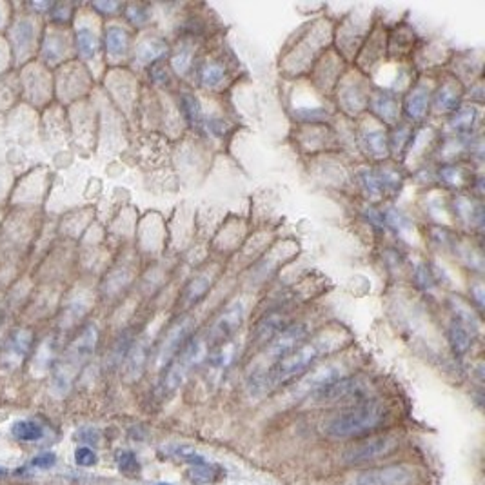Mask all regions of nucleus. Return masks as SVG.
I'll return each instance as SVG.
<instances>
[{
    "instance_id": "25",
    "label": "nucleus",
    "mask_w": 485,
    "mask_h": 485,
    "mask_svg": "<svg viewBox=\"0 0 485 485\" xmlns=\"http://www.w3.org/2000/svg\"><path fill=\"white\" fill-rule=\"evenodd\" d=\"M55 464H57L55 452H42V454L35 457L33 462H31V465L37 469H51Z\"/></svg>"
},
{
    "instance_id": "28",
    "label": "nucleus",
    "mask_w": 485,
    "mask_h": 485,
    "mask_svg": "<svg viewBox=\"0 0 485 485\" xmlns=\"http://www.w3.org/2000/svg\"><path fill=\"white\" fill-rule=\"evenodd\" d=\"M97 9H102V11H113V9H116L119 6L116 4H95Z\"/></svg>"
},
{
    "instance_id": "11",
    "label": "nucleus",
    "mask_w": 485,
    "mask_h": 485,
    "mask_svg": "<svg viewBox=\"0 0 485 485\" xmlns=\"http://www.w3.org/2000/svg\"><path fill=\"white\" fill-rule=\"evenodd\" d=\"M211 282H213V276H211L209 273H202V275H198L197 278L187 285L184 296H182V302H184L187 307H190V305H195L197 302H200L202 298L206 296L207 289L211 288Z\"/></svg>"
},
{
    "instance_id": "30",
    "label": "nucleus",
    "mask_w": 485,
    "mask_h": 485,
    "mask_svg": "<svg viewBox=\"0 0 485 485\" xmlns=\"http://www.w3.org/2000/svg\"><path fill=\"white\" fill-rule=\"evenodd\" d=\"M156 485H171V484H165V481H160V484H156Z\"/></svg>"
},
{
    "instance_id": "2",
    "label": "nucleus",
    "mask_w": 485,
    "mask_h": 485,
    "mask_svg": "<svg viewBox=\"0 0 485 485\" xmlns=\"http://www.w3.org/2000/svg\"><path fill=\"white\" fill-rule=\"evenodd\" d=\"M95 344L97 329L93 325H89V327L77 338V342L70 347L67 354L64 356L60 366H58L57 374H55V386H57L58 389L67 391V387H70L71 380H73V376L77 374V371L80 369V366L86 362L87 358L91 356V353H93V349H95Z\"/></svg>"
},
{
    "instance_id": "19",
    "label": "nucleus",
    "mask_w": 485,
    "mask_h": 485,
    "mask_svg": "<svg viewBox=\"0 0 485 485\" xmlns=\"http://www.w3.org/2000/svg\"><path fill=\"white\" fill-rule=\"evenodd\" d=\"M451 342L454 351H458L462 354L471 346V334H469V331L462 324H454L451 327Z\"/></svg>"
},
{
    "instance_id": "18",
    "label": "nucleus",
    "mask_w": 485,
    "mask_h": 485,
    "mask_svg": "<svg viewBox=\"0 0 485 485\" xmlns=\"http://www.w3.org/2000/svg\"><path fill=\"white\" fill-rule=\"evenodd\" d=\"M169 457L178 458L180 462H185V464L190 465L206 464V458L198 454L195 449L187 447V445H173V447H169Z\"/></svg>"
},
{
    "instance_id": "21",
    "label": "nucleus",
    "mask_w": 485,
    "mask_h": 485,
    "mask_svg": "<svg viewBox=\"0 0 485 485\" xmlns=\"http://www.w3.org/2000/svg\"><path fill=\"white\" fill-rule=\"evenodd\" d=\"M282 322H284V318L278 317V315H273V317L266 318V322L260 324L258 327L260 340H266V338H271L273 334H278L280 329H282Z\"/></svg>"
},
{
    "instance_id": "20",
    "label": "nucleus",
    "mask_w": 485,
    "mask_h": 485,
    "mask_svg": "<svg viewBox=\"0 0 485 485\" xmlns=\"http://www.w3.org/2000/svg\"><path fill=\"white\" fill-rule=\"evenodd\" d=\"M116 464H119V469L122 473L126 474H135L140 471V464L136 460V454L131 451H120L116 454Z\"/></svg>"
},
{
    "instance_id": "16",
    "label": "nucleus",
    "mask_w": 485,
    "mask_h": 485,
    "mask_svg": "<svg viewBox=\"0 0 485 485\" xmlns=\"http://www.w3.org/2000/svg\"><path fill=\"white\" fill-rule=\"evenodd\" d=\"M77 45L78 53L82 55L84 58H91L97 53V48H99V40H97V35L87 28H80L77 31Z\"/></svg>"
},
{
    "instance_id": "15",
    "label": "nucleus",
    "mask_w": 485,
    "mask_h": 485,
    "mask_svg": "<svg viewBox=\"0 0 485 485\" xmlns=\"http://www.w3.org/2000/svg\"><path fill=\"white\" fill-rule=\"evenodd\" d=\"M13 40L18 53H24L33 42V24L29 21H21L13 29Z\"/></svg>"
},
{
    "instance_id": "5",
    "label": "nucleus",
    "mask_w": 485,
    "mask_h": 485,
    "mask_svg": "<svg viewBox=\"0 0 485 485\" xmlns=\"http://www.w3.org/2000/svg\"><path fill=\"white\" fill-rule=\"evenodd\" d=\"M396 440L393 436H378V438H371V440L362 442V444L354 445L353 449L344 454V460L349 464H364V462L374 460V458L386 457L387 452L395 449Z\"/></svg>"
},
{
    "instance_id": "13",
    "label": "nucleus",
    "mask_w": 485,
    "mask_h": 485,
    "mask_svg": "<svg viewBox=\"0 0 485 485\" xmlns=\"http://www.w3.org/2000/svg\"><path fill=\"white\" fill-rule=\"evenodd\" d=\"M106 45L111 57H124L128 50V33L120 28H111L106 35Z\"/></svg>"
},
{
    "instance_id": "24",
    "label": "nucleus",
    "mask_w": 485,
    "mask_h": 485,
    "mask_svg": "<svg viewBox=\"0 0 485 485\" xmlns=\"http://www.w3.org/2000/svg\"><path fill=\"white\" fill-rule=\"evenodd\" d=\"M75 462H77L80 467H91V465L97 464V454L95 451L91 447H78L77 451H75Z\"/></svg>"
},
{
    "instance_id": "23",
    "label": "nucleus",
    "mask_w": 485,
    "mask_h": 485,
    "mask_svg": "<svg viewBox=\"0 0 485 485\" xmlns=\"http://www.w3.org/2000/svg\"><path fill=\"white\" fill-rule=\"evenodd\" d=\"M222 77H224V70L213 62V64H209V66L204 70V73H202V82L206 84L207 87H213L222 80Z\"/></svg>"
},
{
    "instance_id": "3",
    "label": "nucleus",
    "mask_w": 485,
    "mask_h": 485,
    "mask_svg": "<svg viewBox=\"0 0 485 485\" xmlns=\"http://www.w3.org/2000/svg\"><path fill=\"white\" fill-rule=\"evenodd\" d=\"M206 356V342L202 338L197 340H190L182 347L180 353L177 354L175 362L169 366L168 373H165L164 380H162V391L164 393H171V391L177 389L182 382L185 380V376L190 374V371L197 366L198 362H202V358Z\"/></svg>"
},
{
    "instance_id": "17",
    "label": "nucleus",
    "mask_w": 485,
    "mask_h": 485,
    "mask_svg": "<svg viewBox=\"0 0 485 485\" xmlns=\"http://www.w3.org/2000/svg\"><path fill=\"white\" fill-rule=\"evenodd\" d=\"M146 356H148V344H146V342H138V344L133 347L131 354H129L128 373L131 378L140 376V373H142V369H144Z\"/></svg>"
},
{
    "instance_id": "1",
    "label": "nucleus",
    "mask_w": 485,
    "mask_h": 485,
    "mask_svg": "<svg viewBox=\"0 0 485 485\" xmlns=\"http://www.w3.org/2000/svg\"><path fill=\"white\" fill-rule=\"evenodd\" d=\"M386 409L378 402H360L354 408L347 409L344 413H338L333 418L324 422L325 436H329L333 440H342V438H353L360 436L364 432H369L382 424Z\"/></svg>"
},
{
    "instance_id": "10",
    "label": "nucleus",
    "mask_w": 485,
    "mask_h": 485,
    "mask_svg": "<svg viewBox=\"0 0 485 485\" xmlns=\"http://www.w3.org/2000/svg\"><path fill=\"white\" fill-rule=\"evenodd\" d=\"M31 340H33V333L28 329H21L17 333H13L11 338L6 344L4 356L11 366H18L22 358L28 353L29 346H31Z\"/></svg>"
},
{
    "instance_id": "14",
    "label": "nucleus",
    "mask_w": 485,
    "mask_h": 485,
    "mask_svg": "<svg viewBox=\"0 0 485 485\" xmlns=\"http://www.w3.org/2000/svg\"><path fill=\"white\" fill-rule=\"evenodd\" d=\"M187 476H190L191 484H195V485L213 484V481H217V478H218V467L209 465L207 462L200 465H191Z\"/></svg>"
},
{
    "instance_id": "29",
    "label": "nucleus",
    "mask_w": 485,
    "mask_h": 485,
    "mask_svg": "<svg viewBox=\"0 0 485 485\" xmlns=\"http://www.w3.org/2000/svg\"><path fill=\"white\" fill-rule=\"evenodd\" d=\"M4 474H6V469L0 467V476H4Z\"/></svg>"
},
{
    "instance_id": "4",
    "label": "nucleus",
    "mask_w": 485,
    "mask_h": 485,
    "mask_svg": "<svg viewBox=\"0 0 485 485\" xmlns=\"http://www.w3.org/2000/svg\"><path fill=\"white\" fill-rule=\"evenodd\" d=\"M416 480V471L409 465H387L362 473L354 485H415Z\"/></svg>"
},
{
    "instance_id": "8",
    "label": "nucleus",
    "mask_w": 485,
    "mask_h": 485,
    "mask_svg": "<svg viewBox=\"0 0 485 485\" xmlns=\"http://www.w3.org/2000/svg\"><path fill=\"white\" fill-rule=\"evenodd\" d=\"M244 320V305L240 302L231 304L226 311L217 318V322L211 327V344H222V342L229 340L236 331H239L240 324Z\"/></svg>"
},
{
    "instance_id": "6",
    "label": "nucleus",
    "mask_w": 485,
    "mask_h": 485,
    "mask_svg": "<svg viewBox=\"0 0 485 485\" xmlns=\"http://www.w3.org/2000/svg\"><path fill=\"white\" fill-rule=\"evenodd\" d=\"M344 378V369L337 364H329V366L318 367L312 373H309L298 386L295 387V395H317L318 391L329 387L331 383L338 382Z\"/></svg>"
},
{
    "instance_id": "12",
    "label": "nucleus",
    "mask_w": 485,
    "mask_h": 485,
    "mask_svg": "<svg viewBox=\"0 0 485 485\" xmlns=\"http://www.w3.org/2000/svg\"><path fill=\"white\" fill-rule=\"evenodd\" d=\"M42 427L31 420H18L11 425V435L21 442H37L42 438Z\"/></svg>"
},
{
    "instance_id": "9",
    "label": "nucleus",
    "mask_w": 485,
    "mask_h": 485,
    "mask_svg": "<svg viewBox=\"0 0 485 485\" xmlns=\"http://www.w3.org/2000/svg\"><path fill=\"white\" fill-rule=\"evenodd\" d=\"M305 338H307V329H305V325H293V327H288V329L280 331L278 337L273 340V344L268 347V351H266V356H268L269 360H273V364H275L276 360L284 358L285 354L298 349Z\"/></svg>"
},
{
    "instance_id": "26",
    "label": "nucleus",
    "mask_w": 485,
    "mask_h": 485,
    "mask_svg": "<svg viewBox=\"0 0 485 485\" xmlns=\"http://www.w3.org/2000/svg\"><path fill=\"white\" fill-rule=\"evenodd\" d=\"M164 51V48H160V45H156V44H144L142 48H140V58L142 60H149V58H156L158 55Z\"/></svg>"
},
{
    "instance_id": "22",
    "label": "nucleus",
    "mask_w": 485,
    "mask_h": 485,
    "mask_svg": "<svg viewBox=\"0 0 485 485\" xmlns=\"http://www.w3.org/2000/svg\"><path fill=\"white\" fill-rule=\"evenodd\" d=\"M425 109H427V97H425L422 91L413 93L411 99H409V102H408L409 115L415 116V119H420V116L425 113Z\"/></svg>"
},
{
    "instance_id": "27",
    "label": "nucleus",
    "mask_w": 485,
    "mask_h": 485,
    "mask_svg": "<svg viewBox=\"0 0 485 485\" xmlns=\"http://www.w3.org/2000/svg\"><path fill=\"white\" fill-rule=\"evenodd\" d=\"M191 51L190 50H184L180 51V53L177 55V58H175V70L178 71V73H184L187 67H190V62H191Z\"/></svg>"
},
{
    "instance_id": "7",
    "label": "nucleus",
    "mask_w": 485,
    "mask_h": 485,
    "mask_svg": "<svg viewBox=\"0 0 485 485\" xmlns=\"http://www.w3.org/2000/svg\"><path fill=\"white\" fill-rule=\"evenodd\" d=\"M191 329H193V324H191L190 318H185V320H180L168 331L160 349H158V358H156L158 366L164 367L175 354L180 353V347H184L187 340H190Z\"/></svg>"
}]
</instances>
